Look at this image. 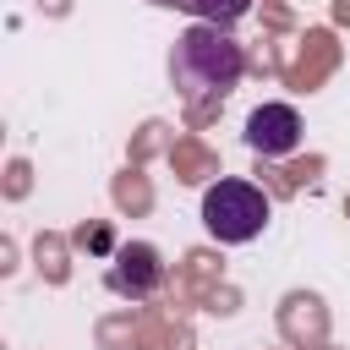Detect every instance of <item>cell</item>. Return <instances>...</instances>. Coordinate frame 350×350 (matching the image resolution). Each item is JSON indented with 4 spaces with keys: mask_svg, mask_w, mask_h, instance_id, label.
Returning a JSON list of instances; mask_svg holds the SVG:
<instances>
[{
    "mask_svg": "<svg viewBox=\"0 0 350 350\" xmlns=\"http://www.w3.org/2000/svg\"><path fill=\"white\" fill-rule=\"evenodd\" d=\"M241 71H246V55H241V44H235L224 27L197 22V27H186V33L175 38L170 77H175L180 98L191 104V120H197V126H202V120L213 115V104L241 82Z\"/></svg>",
    "mask_w": 350,
    "mask_h": 350,
    "instance_id": "1",
    "label": "cell"
},
{
    "mask_svg": "<svg viewBox=\"0 0 350 350\" xmlns=\"http://www.w3.org/2000/svg\"><path fill=\"white\" fill-rule=\"evenodd\" d=\"M202 224H208V235L224 241V246H241V241L262 235V224H268V197H262V186H252V180H213V186L202 191Z\"/></svg>",
    "mask_w": 350,
    "mask_h": 350,
    "instance_id": "2",
    "label": "cell"
},
{
    "mask_svg": "<svg viewBox=\"0 0 350 350\" xmlns=\"http://www.w3.org/2000/svg\"><path fill=\"white\" fill-rule=\"evenodd\" d=\"M246 148L262 159H284L301 148V115L290 104H257L246 115Z\"/></svg>",
    "mask_w": 350,
    "mask_h": 350,
    "instance_id": "3",
    "label": "cell"
},
{
    "mask_svg": "<svg viewBox=\"0 0 350 350\" xmlns=\"http://www.w3.org/2000/svg\"><path fill=\"white\" fill-rule=\"evenodd\" d=\"M164 284V262L148 241H131L115 252V268H109V290L115 295H131V301H148L153 290Z\"/></svg>",
    "mask_w": 350,
    "mask_h": 350,
    "instance_id": "4",
    "label": "cell"
},
{
    "mask_svg": "<svg viewBox=\"0 0 350 350\" xmlns=\"http://www.w3.org/2000/svg\"><path fill=\"white\" fill-rule=\"evenodd\" d=\"M153 5H175V11H191L197 22H213V27H230L252 11V0H153Z\"/></svg>",
    "mask_w": 350,
    "mask_h": 350,
    "instance_id": "5",
    "label": "cell"
},
{
    "mask_svg": "<svg viewBox=\"0 0 350 350\" xmlns=\"http://www.w3.org/2000/svg\"><path fill=\"white\" fill-rule=\"evenodd\" d=\"M328 66H334V38H328V33H312V38H306V55H301V66H295V88H312Z\"/></svg>",
    "mask_w": 350,
    "mask_h": 350,
    "instance_id": "6",
    "label": "cell"
},
{
    "mask_svg": "<svg viewBox=\"0 0 350 350\" xmlns=\"http://www.w3.org/2000/svg\"><path fill=\"white\" fill-rule=\"evenodd\" d=\"M170 164H175L180 180H202V175H213V153L197 148V142H175V148H170Z\"/></svg>",
    "mask_w": 350,
    "mask_h": 350,
    "instance_id": "7",
    "label": "cell"
},
{
    "mask_svg": "<svg viewBox=\"0 0 350 350\" xmlns=\"http://www.w3.org/2000/svg\"><path fill=\"white\" fill-rule=\"evenodd\" d=\"M33 257H38V273H44L49 284L66 279V246H60L55 235H38V241H33Z\"/></svg>",
    "mask_w": 350,
    "mask_h": 350,
    "instance_id": "8",
    "label": "cell"
},
{
    "mask_svg": "<svg viewBox=\"0 0 350 350\" xmlns=\"http://www.w3.org/2000/svg\"><path fill=\"white\" fill-rule=\"evenodd\" d=\"M148 197H153V191H148V180H142L137 170H126V175L115 180V202H120V208H148Z\"/></svg>",
    "mask_w": 350,
    "mask_h": 350,
    "instance_id": "9",
    "label": "cell"
},
{
    "mask_svg": "<svg viewBox=\"0 0 350 350\" xmlns=\"http://www.w3.org/2000/svg\"><path fill=\"white\" fill-rule=\"evenodd\" d=\"M22 191H27V164L11 159V164H5V197H22Z\"/></svg>",
    "mask_w": 350,
    "mask_h": 350,
    "instance_id": "10",
    "label": "cell"
},
{
    "mask_svg": "<svg viewBox=\"0 0 350 350\" xmlns=\"http://www.w3.org/2000/svg\"><path fill=\"white\" fill-rule=\"evenodd\" d=\"M339 16H345V22H350V0H339Z\"/></svg>",
    "mask_w": 350,
    "mask_h": 350,
    "instance_id": "11",
    "label": "cell"
}]
</instances>
